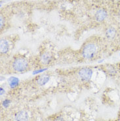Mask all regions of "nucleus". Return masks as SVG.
I'll return each instance as SVG.
<instances>
[{
    "mask_svg": "<svg viewBox=\"0 0 120 121\" xmlns=\"http://www.w3.org/2000/svg\"><path fill=\"white\" fill-rule=\"evenodd\" d=\"M98 48L96 43L93 42L87 43L81 49V55L86 59H93L96 56Z\"/></svg>",
    "mask_w": 120,
    "mask_h": 121,
    "instance_id": "nucleus-1",
    "label": "nucleus"
},
{
    "mask_svg": "<svg viewBox=\"0 0 120 121\" xmlns=\"http://www.w3.org/2000/svg\"><path fill=\"white\" fill-rule=\"evenodd\" d=\"M28 60L23 57H18L12 61V70L17 73H22L26 71L28 68Z\"/></svg>",
    "mask_w": 120,
    "mask_h": 121,
    "instance_id": "nucleus-2",
    "label": "nucleus"
},
{
    "mask_svg": "<svg viewBox=\"0 0 120 121\" xmlns=\"http://www.w3.org/2000/svg\"><path fill=\"white\" fill-rule=\"evenodd\" d=\"M93 75V70L90 68H81L78 71V76L82 82H87L90 80Z\"/></svg>",
    "mask_w": 120,
    "mask_h": 121,
    "instance_id": "nucleus-3",
    "label": "nucleus"
},
{
    "mask_svg": "<svg viewBox=\"0 0 120 121\" xmlns=\"http://www.w3.org/2000/svg\"><path fill=\"white\" fill-rule=\"evenodd\" d=\"M108 17V13L104 9H99L96 11L95 18L97 22H102Z\"/></svg>",
    "mask_w": 120,
    "mask_h": 121,
    "instance_id": "nucleus-4",
    "label": "nucleus"
},
{
    "mask_svg": "<svg viewBox=\"0 0 120 121\" xmlns=\"http://www.w3.org/2000/svg\"><path fill=\"white\" fill-rule=\"evenodd\" d=\"M53 59V55L48 52H43L39 57V60L43 65H48Z\"/></svg>",
    "mask_w": 120,
    "mask_h": 121,
    "instance_id": "nucleus-5",
    "label": "nucleus"
},
{
    "mask_svg": "<svg viewBox=\"0 0 120 121\" xmlns=\"http://www.w3.org/2000/svg\"><path fill=\"white\" fill-rule=\"evenodd\" d=\"M15 120L16 121H29V115L25 111H18L15 114Z\"/></svg>",
    "mask_w": 120,
    "mask_h": 121,
    "instance_id": "nucleus-6",
    "label": "nucleus"
},
{
    "mask_svg": "<svg viewBox=\"0 0 120 121\" xmlns=\"http://www.w3.org/2000/svg\"><path fill=\"white\" fill-rule=\"evenodd\" d=\"M49 79H50L49 76L47 75V74H43V75L39 76L37 79L36 82L39 86H43L48 82Z\"/></svg>",
    "mask_w": 120,
    "mask_h": 121,
    "instance_id": "nucleus-7",
    "label": "nucleus"
},
{
    "mask_svg": "<svg viewBox=\"0 0 120 121\" xmlns=\"http://www.w3.org/2000/svg\"><path fill=\"white\" fill-rule=\"evenodd\" d=\"M116 33H117V31L116 30V28L112 26L107 28L105 31L106 36V38H108V39H114L116 36Z\"/></svg>",
    "mask_w": 120,
    "mask_h": 121,
    "instance_id": "nucleus-8",
    "label": "nucleus"
},
{
    "mask_svg": "<svg viewBox=\"0 0 120 121\" xmlns=\"http://www.w3.org/2000/svg\"><path fill=\"white\" fill-rule=\"evenodd\" d=\"M0 49H1V54H5L7 52L9 51V45L8 42L4 39H1V45H0Z\"/></svg>",
    "mask_w": 120,
    "mask_h": 121,
    "instance_id": "nucleus-9",
    "label": "nucleus"
},
{
    "mask_svg": "<svg viewBox=\"0 0 120 121\" xmlns=\"http://www.w3.org/2000/svg\"><path fill=\"white\" fill-rule=\"evenodd\" d=\"M18 82H19V80L17 78H15V77H11L8 80L9 84L11 88L17 87L18 84Z\"/></svg>",
    "mask_w": 120,
    "mask_h": 121,
    "instance_id": "nucleus-10",
    "label": "nucleus"
},
{
    "mask_svg": "<svg viewBox=\"0 0 120 121\" xmlns=\"http://www.w3.org/2000/svg\"><path fill=\"white\" fill-rule=\"evenodd\" d=\"M10 100L9 99H5L3 101V103H2V105H3V106L5 107V108H7L8 106H9V105L10 104Z\"/></svg>",
    "mask_w": 120,
    "mask_h": 121,
    "instance_id": "nucleus-11",
    "label": "nucleus"
},
{
    "mask_svg": "<svg viewBox=\"0 0 120 121\" xmlns=\"http://www.w3.org/2000/svg\"><path fill=\"white\" fill-rule=\"evenodd\" d=\"M55 121H64V120L63 118L59 117H58V118H57L55 119Z\"/></svg>",
    "mask_w": 120,
    "mask_h": 121,
    "instance_id": "nucleus-12",
    "label": "nucleus"
},
{
    "mask_svg": "<svg viewBox=\"0 0 120 121\" xmlns=\"http://www.w3.org/2000/svg\"><path fill=\"white\" fill-rule=\"evenodd\" d=\"M1 95H2L4 94V90H3V88H1Z\"/></svg>",
    "mask_w": 120,
    "mask_h": 121,
    "instance_id": "nucleus-13",
    "label": "nucleus"
},
{
    "mask_svg": "<svg viewBox=\"0 0 120 121\" xmlns=\"http://www.w3.org/2000/svg\"><path fill=\"white\" fill-rule=\"evenodd\" d=\"M118 13V16L120 17V9H119V11H118V13Z\"/></svg>",
    "mask_w": 120,
    "mask_h": 121,
    "instance_id": "nucleus-14",
    "label": "nucleus"
}]
</instances>
